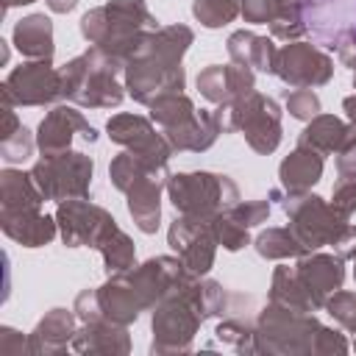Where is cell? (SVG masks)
<instances>
[{
  "mask_svg": "<svg viewBox=\"0 0 356 356\" xmlns=\"http://www.w3.org/2000/svg\"><path fill=\"white\" fill-rule=\"evenodd\" d=\"M217 339L239 353H256V317L250 314H231L222 317L217 325Z\"/></svg>",
  "mask_w": 356,
  "mask_h": 356,
  "instance_id": "cell-33",
  "label": "cell"
},
{
  "mask_svg": "<svg viewBox=\"0 0 356 356\" xmlns=\"http://www.w3.org/2000/svg\"><path fill=\"white\" fill-rule=\"evenodd\" d=\"M75 312L70 309H50L36 328L28 337V353H64L67 348H72V337H75Z\"/></svg>",
  "mask_w": 356,
  "mask_h": 356,
  "instance_id": "cell-23",
  "label": "cell"
},
{
  "mask_svg": "<svg viewBox=\"0 0 356 356\" xmlns=\"http://www.w3.org/2000/svg\"><path fill=\"white\" fill-rule=\"evenodd\" d=\"M331 206L350 220V214L356 211V181H337L331 192Z\"/></svg>",
  "mask_w": 356,
  "mask_h": 356,
  "instance_id": "cell-44",
  "label": "cell"
},
{
  "mask_svg": "<svg viewBox=\"0 0 356 356\" xmlns=\"http://www.w3.org/2000/svg\"><path fill=\"white\" fill-rule=\"evenodd\" d=\"M228 47V56L234 64H242V67H250L253 72H273L275 75V56H278V47L273 44L270 36H259L253 31H234L225 42Z\"/></svg>",
  "mask_w": 356,
  "mask_h": 356,
  "instance_id": "cell-26",
  "label": "cell"
},
{
  "mask_svg": "<svg viewBox=\"0 0 356 356\" xmlns=\"http://www.w3.org/2000/svg\"><path fill=\"white\" fill-rule=\"evenodd\" d=\"M353 281H356V259H353Z\"/></svg>",
  "mask_w": 356,
  "mask_h": 356,
  "instance_id": "cell-53",
  "label": "cell"
},
{
  "mask_svg": "<svg viewBox=\"0 0 356 356\" xmlns=\"http://www.w3.org/2000/svg\"><path fill=\"white\" fill-rule=\"evenodd\" d=\"M270 300L278 303V306L295 309V312H314L317 309L312 295H309V289L303 286L298 270L289 267V264L275 267L273 281H270Z\"/></svg>",
  "mask_w": 356,
  "mask_h": 356,
  "instance_id": "cell-30",
  "label": "cell"
},
{
  "mask_svg": "<svg viewBox=\"0 0 356 356\" xmlns=\"http://www.w3.org/2000/svg\"><path fill=\"white\" fill-rule=\"evenodd\" d=\"M108 139L122 145L125 150H131L134 156H139L147 167H153L156 172H167V161L175 153L167 142V136L161 131L153 128V120L142 117V114H114L106 122Z\"/></svg>",
  "mask_w": 356,
  "mask_h": 356,
  "instance_id": "cell-13",
  "label": "cell"
},
{
  "mask_svg": "<svg viewBox=\"0 0 356 356\" xmlns=\"http://www.w3.org/2000/svg\"><path fill=\"white\" fill-rule=\"evenodd\" d=\"M100 256H103L108 275L111 273H128L131 267H136V248H134L131 236L120 228L100 245Z\"/></svg>",
  "mask_w": 356,
  "mask_h": 356,
  "instance_id": "cell-35",
  "label": "cell"
},
{
  "mask_svg": "<svg viewBox=\"0 0 356 356\" xmlns=\"http://www.w3.org/2000/svg\"><path fill=\"white\" fill-rule=\"evenodd\" d=\"M353 348H356V342H353Z\"/></svg>",
  "mask_w": 356,
  "mask_h": 356,
  "instance_id": "cell-55",
  "label": "cell"
},
{
  "mask_svg": "<svg viewBox=\"0 0 356 356\" xmlns=\"http://www.w3.org/2000/svg\"><path fill=\"white\" fill-rule=\"evenodd\" d=\"M167 242L195 275H206L211 270L214 250H217L211 220H197V217L181 214L172 220V225L167 231Z\"/></svg>",
  "mask_w": 356,
  "mask_h": 356,
  "instance_id": "cell-15",
  "label": "cell"
},
{
  "mask_svg": "<svg viewBox=\"0 0 356 356\" xmlns=\"http://www.w3.org/2000/svg\"><path fill=\"white\" fill-rule=\"evenodd\" d=\"M0 228L8 239H14L22 248H42L53 242L58 234L56 217L42 214V209H22V211L0 209Z\"/></svg>",
  "mask_w": 356,
  "mask_h": 356,
  "instance_id": "cell-20",
  "label": "cell"
},
{
  "mask_svg": "<svg viewBox=\"0 0 356 356\" xmlns=\"http://www.w3.org/2000/svg\"><path fill=\"white\" fill-rule=\"evenodd\" d=\"M92 172H95V161L81 150L50 153L31 167V175L39 192L44 195V200H58V203L72 197H89Z\"/></svg>",
  "mask_w": 356,
  "mask_h": 356,
  "instance_id": "cell-10",
  "label": "cell"
},
{
  "mask_svg": "<svg viewBox=\"0 0 356 356\" xmlns=\"http://www.w3.org/2000/svg\"><path fill=\"white\" fill-rule=\"evenodd\" d=\"M214 117L220 122L222 134H234L239 131L248 142L250 150L267 156L281 145V106L261 95V92H250L248 97L231 103V106H217Z\"/></svg>",
  "mask_w": 356,
  "mask_h": 356,
  "instance_id": "cell-5",
  "label": "cell"
},
{
  "mask_svg": "<svg viewBox=\"0 0 356 356\" xmlns=\"http://www.w3.org/2000/svg\"><path fill=\"white\" fill-rule=\"evenodd\" d=\"M323 309L334 317V323H337L339 328H345V331L356 334V292L337 289V292L325 300V306H323Z\"/></svg>",
  "mask_w": 356,
  "mask_h": 356,
  "instance_id": "cell-40",
  "label": "cell"
},
{
  "mask_svg": "<svg viewBox=\"0 0 356 356\" xmlns=\"http://www.w3.org/2000/svg\"><path fill=\"white\" fill-rule=\"evenodd\" d=\"M159 28L145 0H108L81 17V33L122 67L139 50L145 36Z\"/></svg>",
  "mask_w": 356,
  "mask_h": 356,
  "instance_id": "cell-2",
  "label": "cell"
},
{
  "mask_svg": "<svg viewBox=\"0 0 356 356\" xmlns=\"http://www.w3.org/2000/svg\"><path fill=\"white\" fill-rule=\"evenodd\" d=\"M275 75L292 89H314L334 78V58L306 42H289L275 56Z\"/></svg>",
  "mask_w": 356,
  "mask_h": 356,
  "instance_id": "cell-14",
  "label": "cell"
},
{
  "mask_svg": "<svg viewBox=\"0 0 356 356\" xmlns=\"http://www.w3.org/2000/svg\"><path fill=\"white\" fill-rule=\"evenodd\" d=\"M298 145L300 147H312L320 156H328V153L337 156V153H342V150L356 145V125L342 120V117H334V114H317L300 131Z\"/></svg>",
  "mask_w": 356,
  "mask_h": 356,
  "instance_id": "cell-19",
  "label": "cell"
},
{
  "mask_svg": "<svg viewBox=\"0 0 356 356\" xmlns=\"http://www.w3.org/2000/svg\"><path fill=\"white\" fill-rule=\"evenodd\" d=\"M337 172L339 181H356V145L337 153Z\"/></svg>",
  "mask_w": 356,
  "mask_h": 356,
  "instance_id": "cell-49",
  "label": "cell"
},
{
  "mask_svg": "<svg viewBox=\"0 0 356 356\" xmlns=\"http://www.w3.org/2000/svg\"><path fill=\"white\" fill-rule=\"evenodd\" d=\"M125 70L117 58L103 53L100 47H89L61 67L64 97L83 108H117L125 97V86H120L117 75Z\"/></svg>",
  "mask_w": 356,
  "mask_h": 356,
  "instance_id": "cell-3",
  "label": "cell"
},
{
  "mask_svg": "<svg viewBox=\"0 0 356 356\" xmlns=\"http://www.w3.org/2000/svg\"><path fill=\"white\" fill-rule=\"evenodd\" d=\"M273 6L275 0H239V14L245 17V22L261 25V22H270Z\"/></svg>",
  "mask_w": 356,
  "mask_h": 356,
  "instance_id": "cell-46",
  "label": "cell"
},
{
  "mask_svg": "<svg viewBox=\"0 0 356 356\" xmlns=\"http://www.w3.org/2000/svg\"><path fill=\"white\" fill-rule=\"evenodd\" d=\"M303 286L309 289L312 300L317 309L325 306V300L342 289V281H345V259L337 256V253H317V250H309L300 256V261L295 264Z\"/></svg>",
  "mask_w": 356,
  "mask_h": 356,
  "instance_id": "cell-18",
  "label": "cell"
},
{
  "mask_svg": "<svg viewBox=\"0 0 356 356\" xmlns=\"http://www.w3.org/2000/svg\"><path fill=\"white\" fill-rule=\"evenodd\" d=\"M33 147H39L36 145V136L25 125H17L14 131L0 134V156H3L6 164H19V161L31 159Z\"/></svg>",
  "mask_w": 356,
  "mask_h": 356,
  "instance_id": "cell-38",
  "label": "cell"
},
{
  "mask_svg": "<svg viewBox=\"0 0 356 356\" xmlns=\"http://www.w3.org/2000/svg\"><path fill=\"white\" fill-rule=\"evenodd\" d=\"M192 17L203 28H222L239 17V0H192Z\"/></svg>",
  "mask_w": 356,
  "mask_h": 356,
  "instance_id": "cell-37",
  "label": "cell"
},
{
  "mask_svg": "<svg viewBox=\"0 0 356 356\" xmlns=\"http://www.w3.org/2000/svg\"><path fill=\"white\" fill-rule=\"evenodd\" d=\"M44 195L39 192L31 172L6 167L0 172V209L6 211H22V209H42Z\"/></svg>",
  "mask_w": 356,
  "mask_h": 356,
  "instance_id": "cell-29",
  "label": "cell"
},
{
  "mask_svg": "<svg viewBox=\"0 0 356 356\" xmlns=\"http://www.w3.org/2000/svg\"><path fill=\"white\" fill-rule=\"evenodd\" d=\"M56 222L67 248H97V250L120 228L117 220L103 206H95L86 197L61 200L56 211Z\"/></svg>",
  "mask_w": 356,
  "mask_h": 356,
  "instance_id": "cell-11",
  "label": "cell"
},
{
  "mask_svg": "<svg viewBox=\"0 0 356 356\" xmlns=\"http://www.w3.org/2000/svg\"><path fill=\"white\" fill-rule=\"evenodd\" d=\"M320 320L312 312H295L278 303H267L256 314V353H314Z\"/></svg>",
  "mask_w": 356,
  "mask_h": 356,
  "instance_id": "cell-7",
  "label": "cell"
},
{
  "mask_svg": "<svg viewBox=\"0 0 356 356\" xmlns=\"http://www.w3.org/2000/svg\"><path fill=\"white\" fill-rule=\"evenodd\" d=\"M211 231H214L217 245H222L225 250H242L245 245H250V234H248L250 228L239 225L228 211H222L211 220Z\"/></svg>",
  "mask_w": 356,
  "mask_h": 356,
  "instance_id": "cell-39",
  "label": "cell"
},
{
  "mask_svg": "<svg viewBox=\"0 0 356 356\" xmlns=\"http://www.w3.org/2000/svg\"><path fill=\"white\" fill-rule=\"evenodd\" d=\"M145 175H170V172H156L153 167H147L139 156H134L131 150H122L120 156H114V161L108 164V178L120 192H128L131 184H136Z\"/></svg>",
  "mask_w": 356,
  "mask_h": 356,
  "instance_id": "cell-36",
  "label": "cell"
},
{
  "mask_svg": "<svg viewBox=\"0 0 356 356\" xmlns=\"http://www.w3.org/2000/svg\"><path fill=\"white\" fill-rule=\"evenodd\" d=\"M286 111L295 117V120H303L309 122L312 117L320 114V97L314 89H286Z\"/></svg>",
  "mask_w": 356,
  "mask_h": 356,
  "instance_id": "cell-41",
  "label": "cell"
},
{
  "mask_svg": "<svg viewBox=\"0 0 356 356\" xmlns=\"http://www.w3.org/2000/svg\"><path fill=\"white\" fill-rule=\"evenodd\" d=\"M28 353V339L19 337V331L3 325L0 328V353Z\"/></svg>",
  "mask_w": 356,
  "mask_h": 356,
  "instance_id": "cell-48",
  "label": "cell"
},
{
  "mask_svg": "<svg viewBox=\"0 0 356 356\" xmlns=\"http://www.w3.org/2000/svg\"><path fill=\"white\" fill-rule=\"evenodd\" d=\"M200 95L214 106H231L250 92H256V75L250 67L242 64H211L197 72Z\"/></svg>",
  "mask_w": 356,
  "mask_h": 356,
  "instance_id": "cell-17",
  "label": "cell"
},
{
  "mask_svg": "<svg viewBox=\"0 0 356 356\" xmlns=\"http://www.w3.org/2000/svg\"><path fill=\"white\" fill-rule=\"evenodd\" d=\"M270 200H278L284 214L289 217V228L295 236L303 242L306 250H320L325 245H334L337 236L345 231L348 217H342L331 200H323L320 195L300 192V195H286L284 189L270 192Z\"/></svg>",
  "mask_w": 356,
  "mask_h": 356,
  "instance_id": "cell-8",
  "label": "cell"
},
{
  "mask_svg": "<svg viewBox=\"0 0 356 356\" xmlns=\"http://www.w3.org/2000/svg\"><path fill=\"white\" fill-rule=\"evenodd\" d=\"M203 281L167 295L153 306V345L150 353H184L203 323Z\"/></svg>",
  "mask_w": 356,
  "mask_h": 356,
  "instance_id": "cell-4",
  "label": "cell"
},
{
  "mask_svg": "<svg viewBox=\"0 0 356 356\" xmlns=\"http://www.w3.org/2000/svg\"><path fill=\"white\" fill-rule=\"evenodd\" d=\"M253 248H256V253L261 259H273V261H284V259H295V256L309 253L289 225L286 228H267V231H261L253 239Z\"/></svg>",
  "mask_w": 356,
  "mask_h": 356,
  "instance_id": "cell-31",
  "label": "cell"
},
{
  "mask_svg": "<svg viewBox=\"0 0 356 356\" xmlns=\"http://www.w3.org/2000/svg\"><path fill=\"white\" fill-rule=\"evenodd\" d=\"M3 106H47L56 103L64 95L61 70L53 67V61H25L14 67L3 86Z\"/></svg>",
  "mask_w": 356,
  "mask_h": 356,
  "instance_id": "cell-12",
  "label": "cell"
},
{
  "mask_svg": "<svg viewBox=\"0 0 356 356\" xmlns=\"http://www.w3.org/2000/svg\"><path fill=\"white\" fill-rule=\"evenodd\" d=\"M170 175H145L128 186V211L142 234H156L161 220V189H167Z\"/></svg>",
  "mask_w": 356,
  "mask_h": 356,
  "instance_id": "cell-21",
  "label": "cell"
},
{
  "mask_svg": "<svg viewBox=\"0 0 356 356\" xmlns=\"http://www.w3.org/2000/svg\"><path fill=\"white\" fill-rule=\"evenodd\" d=\"M78 6V0H47V8L56 11V14H67Z\"/></svg>",
  "mask_w": 356,
  "mask_h": 356,
  "instance_id": "cell-50",
  "label": "cell"
},
{
  "mask_svg": "<svg viewBox=\"0 0 356 356\" xmlns=\"http://www.w3.org/2000/svg\"><path fill=\"white\" fill-rule=\"evenodd\" d=\"M353 89H356V70H353Z\"/></svg>",
  "mask_w": 356,
  "mask_h": 356,
  "instance_id": "cell-54",
  "label": "cell"
},
{
  "mask_svg": "<svg viewBox=\"0 0 356 356\" xmlns=\"http://www.w3.org/2000/svg\"><path fill=\"white\" fill-rule=\"evenodd\" d=\"M342 108H345L348 122H353V125H356V95H348V97L342 100Z\"/></svg>",
  "mask_w": 356,
  "mask_h": 356,
  "instance_id": "cell-51",
  "label": "cell"
},
{
  "mask_svg": "<svg viewBox=\"0 0 356 356\" xmlns=\"http://www.w3.org/2000/svg\"><path fill=\"white\" fill-rule=\"evenodd\" d=\"M17 50L31 61H53V22L44 14H28L14 25L11 33Z\"/></svg>",
  "mask_w": 356,
  "mask_h": 356,
  "instance_id": "cell-28",
  "label": "cell"
},
{
  "mask_svg": "<svg viewBox=\"0 0 356 356\" xmlns=\"http://www.w3.org/2000/svg\"><path fill=\"white\" fill-rule=\"evenodd\" d=\"M195 42L189 25H159L145 36L139 50L125 61V89L128 95L150 106L156 97L170 92H184L186 72L181 67L184 53Z\"/></svg>",
  "mask_w": 356,
  "mask_h": 356,
  "instance_id": "cell-1",
  "label": "cell"
},
{
  "mask_svg": "<svg viewBox=\"0 0 356 356\" xmlns=\"http://www.w3.org/2000/svg\"><path fill=\"white\" fill-rule=\"evenodd\" d=\"M167 195L178 214L214 220L239 200V189L228 175L197 170V172H172L167 178Z\"/></svg>",
  "mask_w": 356,
  "mask_h": 356,
  "instance_id": "cell-6",
  "label": "cell"
},
{
  "mask_svg": "<svg viewBox=\"0 0 356 356\" xmlns=\"http://www.w3.org/2000/svg\"><path fill=\"white\" fill-rule=\"evenodd\" d=\"M278 178L281 189L286 195H300L312 192V186L323 178V156L312 147H295L281 164H278Z\"/></svg>",
  "mask_w": 356,
  "mask_h": 356,
  "instance_id": "cell-27",
  "label": "cell"
},
{
  "mask_svg": "<svg viewBox=\"0 0 356 356\" xmlns=\"http://www.w3.org/2000/svg\"><path fill=\"white\" fill-rule=\"evenodd\" d=\"M75 134L86 142L97 139V131L86 122V117L75 106H56L44 114V120L36 128V145H39L42 156L64 153V150H70Z\"/></svg>",
  "mask_w": 356,
  "mask_h": 356,
  "instance_id": "cell-16",
  "label": "cell"
},
{
  "mask_svg": "<svg viewBox=\"0 0 356 356\" xmlns=\"http://www.w3.org/2000/svg\"><path fill=\"white\" fill-rule=\"evenodd\" d=\"M348 350H350V345L339 331H334L328 325H320L317 339H314V356H342Z\"/></svg>",
  "mask_w": 356,
  "mask_h": 356,
  "instance_id": "cell-43",
  "label": "cell"
},
{
  "mask_svg": "<svg viewBox=\"0 0 356 356\" xmlns=\"http://www.w3.org/2000/svg\"><path fill=\"white\" fill-rule=\"evenodd\" d=\"M31 3H36V0H3V11L14 8V6H31Z\"/></svg>",
  "mask_w": 356,
  "mask_h": 356,
  "instance_id": "cell-52",
  "label": "cell"
},
{
  "mask_svg": "<svg viewBox=\"0 0 356 356\" xmlns=\"http://www.w3.org/2000/svg\"><path fill=\"white\" fill-rule=\"evenodd\" d=\"M239 225L245 228H253V225H261L267 217H270V200H236L231 209H225Z\"/></svg>",
  "mask_w": 356,
  "mask_h": 356,
  "instance_id": "cell-42",
  "label": "cell"
},
{
  "mask_svg": "<svg viewBox=\"0 0 356 356\" xmlns=\"http://www.w3.org/2000/svg\"><path fill=\"white\" fill-rule=\"evenodd\" d=\"M303 22L320 44L356 70V0H303Z\"/></svg>",
  "mask_w": 356,
  "mask_h": 356,
  "instance_id": "cell-9",
  "label": "cell"
},
{
  "mask_svg": "<svg viewBox=\"0 0 356 356\" xmlns=\"http://www.w3.org/2000/svg\"><path fill=\"white\" fill-rule=\"evenodd\" d=\"M128 325L111 323L106 317L83 323L75 337H72V350L78 353H128L131 350V339H128Z\"/></svg>",
  "mask_w": 356,
  "mask_h": 356,
  "instance_id": "cell-25",
  "label": "cell"
},
{
  "mask_svg": "<svg viewBox=\"0 0 356 356\" xmlns=\"http://www.w3.org/2000/svg\"><path fill=\"white\" fill-rule=\"evenodd\" d=\"M72 312L81 323H92V320H100L103 312H100V300H97V289H83L78 292L75 303H72Z\"/></svg>",
  "mask_w": 356,
  "mask_h": 356,
  "instance_id": "cell-45",
  "label": "cell"
},
{
  "mask_svg": "<svg viewBox=\"0 0 356 356\" xmlns=\"http://www.w3.org/2000/svg\"><path fill=\"white\" fill-rule=\"evenodd\" d=\"M195 103L184 95V92H170V95H161L150 103V120L167 131V128H175L181 122H186L192 114H195Z\"/></svg>",
  "mask_w": 356,
  "mask_h": 356,
  "instance_id": "cell-34",
  "label": "cell"
},
{
  "mask_svg": "<svg viewBox=\"0 0 356 356\" xmlns=\"http://www.w3.org/2000/svg\"><path fill=\"white\" fill-rule=\"evenodd\" d=\"M270 33L284 42H298L306 33L303 22V0H275L270 17Z\"/></svg>",
  "mask_w": 356,
  "mask_h": 356,
  "instance_id": "cell-32",
  "label": "cell"
},
{
  "mask_svg": "<svg viewBox=\"0 0 356 356\" xmlns=\"http://www.w3.org/2000/svg\"><path fill=\"white\" fill-rule=\"evenodd\" d=\"M97 300H100L103 317L120 325H131L139 317V312H145L128 273H111L108 281L97 286Z\"/></svg>",
  "mask_w": 356,
  "mask_h": 356,
  "instance_id": "cell-22",
  "label": "cell"
},
{
  "mask_svg": "<svg viewBox=\"0 0 356 356\" xmlns=\"http://www.w3.org/2000/svg\"><path fill=\"white\" fill-rule=\"evenodd\" d=\"M161 134L167 136V142H170V147H172L175 153H184V150H189V153H203V150H209V147L217 142V136H220L222 131H220V122H217L214 111L200 108V111H195L186 122H181V125H175V128H167V131H161Z\"/></svg>",
  "mask_w": 356,
  "mask_h": 356,
  "instance_id": "cell-24",
  "label": "cell"
},
{
  "mask_svg": "<svg viewBox=\"0 0 356 356\" xmlns=\"http://www.w3.org/2000/svg\"><path fill=\"white\" fill-rule=\"evenodd\" d=\"M334 248V253L337 256H342V259H356V225H345V231L337 236V242L331 245Z\"/></svg>",
  "mask_w": 356,
  "mask_h": 356,
  "instance_id": "cell-47",
  "label": "cell"
}]
</instances>
